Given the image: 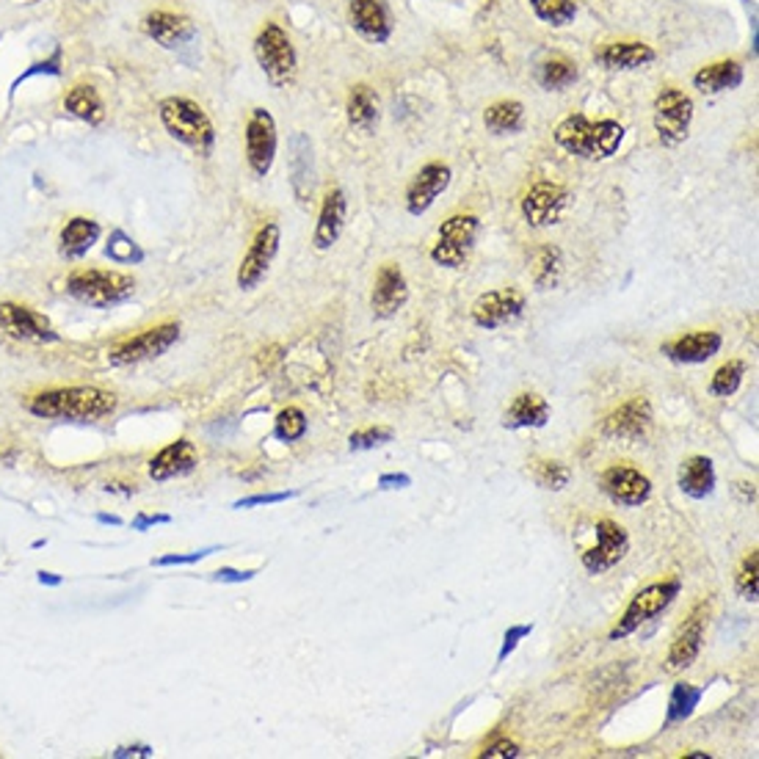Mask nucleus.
Instances as JSON below:
<instances>
[{
	"label": "nucleus",
	"mask_w": 759,
	"mask_h": 759,
	"mask_svg": "<svg viewBox=\"0 0 759 759\" xmlns=\"http://www.w3.org/2000/svg\"><path fill=\"white\" fill-rule=\"evenodd\" d=\"M552 135H555V144L566 149L569 155H577L585 161H607L619 152L625 141V127L614 119L591 122L583 113H574V116H566Z\"/></svg>",
	"instance_id": "f257e3e1"
},
{
	"label": "nucleus",
	"mask_w": 759,
	"mask_h": 759,
	"mask_svg": "<svg viewBox=\"0 0 759 759\" xmlns=\"http://www.w3.org/2000/svg\"><path fill=\"white\" fill-rule=\"evenodd\" d=\"M28 409L45 420H100L116 412V395L100 387H64L34 395Z\"/></svg>",
	"instance_id": "f03ea898"
},
{
	"label": "nucleus",
	"mask_w": 759,
	"mask_h": 759,
	"mask_svg": "<svg viewBox=\"0 0 759 759\" xmlns=\"http://www.w3.org/2000/svg\"><path fill=\"white\" fill-rule=\"evenodd\" d=\"M67 293L80 304L105 310V307H113V304L127 301L135 293V279L122 271L83 268L67 279Z\"/></svg>",
	"instance_id": "7ed1b4c3"
},
{
	"label": "nucleus",
	"mask_w": 759,
	"mask_h": 759,
	"mask_svg": "<svg viewBox=\"0 0 759 759\" xmlns=\"http://www.w3.org/2000/svg\"><path fill=\"white\" fill-rule=\"evenodd\" d=\"M158 113H161L166 133L172 138H177L180 144L202 149V152H208L213 146L216 130L199 102H194L188 97H166V100H161Z\"/></svg>",
	"instance_id": "20e7f679"
},
{
	"label": "nucleus",
	"mask_w": 759,
	"mask_h": 759,
	"mask_svg": "<svg viewBox=\"0 0 759 759\" xmlns=\"http://www.w3.org/2000/svg\"><path fill=\"white\" fill-rule=\"evenodd\" d=\"M679 588H682L679 580H660V583L644 585V588L630 599V604L625 607L622 619L616 622V627L611 630L607 641H622V638L633 636L641 625L657 619L663 611H668V607L674 604V599L679 596Z\"/></svg>",
	"instance_id": "39448f33"
},
{
	"label": "nucleus",
	"mask_w": 759,
	"mask_h": 759,
	"mask_svg": "<svg viewBox=\"0 0 759 759\" xmlns=\"http://www.w3.org/2000/svg\"><path fill=\"white\" fill-rule=\"evenodd\" d=\"M254 59L260 64V69L265 72L268 83L276 89H284L293 83L295 69H298V59H295V48L287 37V31L276 23H265L254 39Z\"/></svg>",
	"instance_id": "423d86ee"
},
{
	"label": "nucleus",
	"mask_w": 759,
	"mask_h": 759,
	"mask_svg": "<svg viewBox=\"0 0 759 759\" xmlns=\"http://www.w3.org/2000/svg\"><path fill=\"white\" fill-rule=\"evenodd\" d=\"M481 221L473 213H455L442 221L436 232V243L431 246V260L442 268H462L478 241Z\"/></svg>",
	"instance_id": "0eeeda50"
},
{
	"label": "nucleus",
	"mask_w": 759,
	"mask_h": 759,
	"mask_svg": "<svg viewBox=\"0 0 759 759\" xmlns=\"http://www.w3.org/2000/svg\"><path fill=\"white\" fill-rule=\"evenodd\" d=\"M655 133L660 138L663 146H679L688 133H690V122H693V100L674 86H666L657 97H655Z\"/></svg>",
	"instance_id": "6e6552de"
},
{
	"label": "nucleus",
	"mask_w": 759,
	"mask_h": 759,
	"mask_svg": "<svg viewBox=\"0 0 759 759\" xmlns=\"http://www.w3.org/2000/svg\"><path fill=\"white\" fill-rule=\"evenodd\" d=\"M276 122L265 108H254L246 119V130H243V146H246V161L249 169L257 177H265L273 166L276 158Z\"/></svg>",
	"instance_id": "1a4fd4ad"
},
{
	"label": "nucleus",
	"mask_w": 759,
	"mask_h": 759,
	"mask_svg": "<svg viewBox=\"0 0 759 759\" xmlns=\"http://www.w3.org/2000/svg\"><path fill=\"white\" fill-rule=\"evenodd\" d=\"M279 241H282V232H279V224L276 221H265L254 241L249 243L243 260H241V268H238V287L241 290H254L271 271V262L279 251Z\"/></svg>",
	"instance_id": "9d476101"
},
{
	"label": "nucleus",
	"mask_w": 759,
	"mask_h": 759,
	"mask_svg": "<svg viewBox=\"0 0 759 759\" xmlns=\"http://www.w3.org/2000/svg\"><path fill=\"white\" fill-rule=\"evenodd\" d=\"M630 552V533L614 522V519H599L596 522V544L583 552V566L591 574H602L625 561Z\"/></svg>",
	"instance_id": "9b49d317"
},
{
	"label": "nucleus",
	"mask_w": 759,
	"mask_h": 759,
	"mask_svg": "<svg viewBox=\"0 0 759 759\" xmlns=\"http://www.w3.org/2000/svg\"><path fill=\"white\" fill-rule=\"evenodd\" d=\"M177 337H180V326L177 324H161L155 329H146V332L130 337L127 343H122L116 351L108 354V362L113 368H124V365L155 359V357L166 354L177 343Z\"/></svg>",
	"instance_id": "f8f14e48"
},
{
	"label": "nucleus",
	"mask_w": 759,
	"mask_h": 759,
	"mask_svg": "<svg viewBox=\"0 0 759 759\" xmlns=\"http://www.w3.org/2000/svg\"><path fill=\"white\" fill-rule=\"evenodd\" d=\"M525 313V293H519L517 287H500V290H489L484 295H478V301L473 304V324L481 329H497L506 326L511 321H517Z\"/></svg>",
	"instance_id": "ddd939ff"
},
{
	"label": "nucleus",
	"mask_w": 759,
	"mask_h": 759,
	"mask_svg": "<svg viewBox=\"0 0 759 759\" xmlns=\"http://www.w3.org/2000/svg\"><path fill=\"white\" fill-rule=\"evenodd\" d=\"M602 492L611 497L616 506H625V508H638L644 503H649L652 497V481L630 467V465H614L602 473Z\"/></svg>",
	"instance_id": "4468645a"
},
{
	"label": "nucleus",
	"mask_w": 759,
	"mask_h": 759,
	"mask_svg": "<svg viewBox=\"0 0 759 759\" xmlns=\"http://www.w3.org/2000/svg\"><path fill=\"white\" fill-rule=\"evenodd\" d=\"M707 614L710 607L707 602L696 604L693 614L688 616V622L677 630L671 647H668V655H666V671H685L693 666V660L699 657L701 652V644H704V625H707Z\"/></svg>",
	"instance_id": "2eb2a0df"
},
{
	"label": "nucleus",
	"mask_w": 759,
	"mask_h": 759,
	"mask_svg": "<svg viewBox=\"0 0 759 759\" xmlns=\"http://www.w3.org/2000/svg\"><path fill=\"white\" fill-rule=\"evenodd\" d=\"M569 205V191L558 183L541 180L522 199V216L530 227H552Z\"/></svg>",
	"instance_id": "dca6fc26"
},
{
	"label": "nucleus",
	"mask_w": 759,
	"mask_h": 759,
	"mask_svg": "<svg viewBox=\"0 0 759 759\" xmlns=\"http://www.w3.org/2000/svg\"><path fill=\"white\" fill-rule=\"evenodd\" d=\"M652 428V403L647 395H636L614 409L599 425V431L611 439H641Z\"/></svg>",
	"instance_id": "f3484780"
},
{
	"label": "nucleus",
	"mask_w": 759,
	"mask_h": 759,
	"mask_svg": "<svg viewBox=\"0 0 759 759\" xmlns=\"http://www.w3.org/2000/svg\"><path fill=\"white\" fill-rule=\"evenodd\" d=\"M0 332H6L15 340H28V343H53L59 340L53 324L34 313L31 307L23 304H0Z\"/></svg>",
	"instance_id": "a211bd4d"
},
{
	"label": "nucleus",
	"mask_w": 759,
	"mask_h": 759,
	"mask_svg": "<svg viewBox=\"0 0 759 759\" xmlns=\"http://www.w3.org/2000/svg\"><path fill=\"white\" fill-rule=\"evenodd\" d=\"M409 301V282L395 262H384L376 273L373 293H370V310L376 318H392L403 310Z\"/></svg>",
	"instance_id": "6ab92c4d"
},
{
	"label": "nucleus",
	"mask_w": 759,
	"mask_h": 759,
	"mask_svg": "<svg viewBox=\"0 0 759 759\" xmlns=\"http://www.w3.org/2000/svg\"><path fill=\"white\" fill-rule=\"evenodd\" d=\"M450 180H453V172L447 164H439V161L425 164L406 188V210L412 216H422L425 210H431V205L447 191Z\"/></svg>",
	"instance_id": "aec40b11"
},
{
	"label": "nucleus",
	"mask_w": 759,
	"mask_h": 759,
	"mask_svg": "<svg viewBox=\"0 0 759 759\" xmlns=\"http://www.w3.org/2000/svg\"><path fill=\"white\" fill-rule=\"evenodd\" d=\"M290 188L301 205H307L315 194V152L307 133H293L290 155H287Z\"/></svg>",
	"instance_id": "412c9836"
},
{
	"label": "nucleus",
	"mask_w": 759,
	"mask_h": 759,
	"mask_svg": "<svg viewBox=\"0 0 759 759\" xmlns=\"http://www.w3.org/2000/svg\"><path fill=\"white\" fill-rule=\"evenodd\" d=\"M199 465V450L191 439H177L166 444L158 455H152L149 462V478L152 481H172L194 473Z\"/></svg>",
	"instance_id": "4be33fe9"
},
{
	"label": "nucleus",
	"mask_w": 759,
	"mask_h": 759,
	"mask_svg": "<svg viewBox=\"0 0 759 759\" xmlns=\"http://www.w3.org/2000/svg\"><path fill=\"white\" fill-rule=\"evenodd\" d=\"M348 17L354 31L373 45H384L392 37V20L381 0H348Z\"/></svg>",
	"instance_id": "5701e85b"
},
{
	"label": "nucleus",
	"mask_w": 759,
	"mask_h": 759,
	"mask_svg": "<svg viewBox=\"0 0 759 759\" xmlns=\"http://www.w3.org/2000/svg\"><path fill=\"white\" fill-rule=\"evenodd\" d=\"M346 213H348V199L343 194V188H332L326 191L324 202H321V213H318V224L313 232V246L318 251H329L346 227Z\"/></svg>",
	"instance_id": "b1692460"
},
{
	"label": "nucleus",
	"mask_w": 759,
	"mask_h": 759,
	"mask_svg": "<svg viewBox=\"0 0 759 759\" xmlns=\"http://www.w3.org/2000/svg\"><path fill=\"white\" fill-rule=\"evenodd\" d=\"M723 346V337L712 329H701V332H690L677 337L674 343H666L660 351L679 365H701L707 359H712Z\"/></svg>",
	"instance_id": "393cba45"
},
{
	"label": "nucleus",
	"mask_w": 759,
	"mask_h": 759,
	"mask_svg": "<svg viewBox=\"0 0 759 759\" xmlns=\"http://www.w3.org/2000/svg\"><path fill=\"white\" fill-rule=\"evenodd\" d=\"M144 34L149 39H155L161 48L166 50H177V48H186L194 37H197V28L188 17L183 15H172V12H152L146 15L144 20Z\"/></svg>",
	"instance_id": "a878e982"
},
{
	"label": "nucleus",
	"mask_w": 759,
	"mask_h": 759,
	"mask_svg": "<svg viewBox=\"0 0 759 759\" xmlns=\"http://www.w3.org/2000/svg\"><path fill=\"white\" fill-rule=\"evenodd\" d=\"M655 59H657V53L644 42H611L596 53V61L604 69H614V72L641 69V67L652 64Z\"/></svg>",
	"instance_id": "bb28decb"
},
{
	"label": "nucleus",
	"mask_w": 759,
	"mask_h": 759,
	"mask_svg": "<svg viewBox=\"0 0 759 759\" xmlns=\"http://www.w3.org/2000/svg\"><path fill=\"white\" fill-rule=\"evenodd\" d=\"M679 489L693 500L710 497L712 489H715L712 459H707V455H690V459H685L682 467H679Z\"/></svg>",
	"instance_id": "cd10ccee"
},
{
	"label": "nucleus",
	"mask_w": 759,
	"mask_h": 759,
	"mask_svg": "<svg viewBox=\"0 0 759 759\" xmlns=\"http://www.w3.org/2000/svg\"><path fill=\"white\" fill-rule=\"evenodd\" d=\"M550 420V403L536 395V392H522L514 398V403L508 406L503 425L506 428H544Z\"/></svg>",
	"instance_id": "c85d7f7f"
},
{
	"label": "nucleus",
	"mask_w": 759,
	"mask_h": 759,
	"mask_svg": "<svg viewBox=\"0 0 759 759\" xmlns=\"http://www.w3.org/2000/svg\"><path fill=\"white\" fill-rule=\"evenodd\" d=\"M693 83H696V89L701 94H721V91L737 89L743 83V67L737 61H732V59L715 61V64L701 67L693 75Z\"/></svg>",
	"instance_id": "c756f323"
},
{
	"label": "nucleus",
	"mask_w": 759,
	"mask_h": 759,
	"mask_svg": "<svg viewBox=\"0 0 759 759\" xmlns=\"http://www.w3.org/2000/svg\"><path fill=\"white\" fill-rule=\"evenodd\" d=\"M100 238V224L83 216H75L61 230V254L64 257H83Z\"/></svg>",
	"instance_id": "7c9ffc66"
},
{
	"label": "nucleus",
	"mask_w": 759,
	"mask_h": 759,
	"mask_svg": "<svg viewBox=\"0 0 759 759\" xmlns=\"http://www.w3.org/2000/svg\"><path fill=\"white\" fill-rule=\"evenodd\" d=\"M346 113L348 122L359 130H373V124L379 122V94L368 86V83H357L348 91L346 100Z\"/></svg>",
	"instance_id": "2f4dec72"
},
{
	"label": "nucleus",
	"mask_w": 759,
	"mask_h": 759,
	"mask_svg": "<svg viewBox=\"0 0 759 759\" xmlns=\"http://www.w3.org/2000/svg\"><path fill=\"white\" fill-rule=\"evenodd\" d=\"M64 108L75 119L89 122V124H100L105 119V105L91 86H72L64 97Z\"/></svg>",
	"instance_id": "473e14b6"
},
{
	"label": "nucleus",
	"mask_w": 759,
	"mask_h": 759,
	"mask_svg": "<svg viewBox=\"0 0 759 759\" xmlns=\"http://www.w3.org/2000/svg\"><path fill=\"white\" fill-rule=\"evenodd\" d=\"M525 122V108L517 100H500L495 105L486 108L484 113V124L492 133H517Z\"/></svg>",
	"instance_id": "72a5a7b5"
},
{
	"label": "nucleus",
	"mask_w": 759,
	"mask_h": 759,
	"mask_svg": "<svg viewBox=\"0 0 759 759\" xmlns=\"http://www.w3.org/2000/svg\"><path fill=\"white\" fill-rule=\"evenodd\" d=\"M704 690L696 688V685H688V682H677L671 696H668V712H666V726H674V723H682L693 715V710L699 707Z\"/></svg>",
	"instance_id": "f704fd0d"
},
{
	"label": "nucleus",
	"mask_w": 759,
	"mask_h": 759,
	"mask_svg": "<svg viewBox=\"0 0 759 759\" xmlns=\"http://www.w3.org/2000/svg\"><path fill=\"white\" fill-rule=\"evenodd\" d=\"M743 376H745V362H743V359H729V362H723V365L712 373V379H710V392H712L715 398H729V395H734V392L740 390Z\"/></svg>",
	"instance_id": "c9c22d12"
},
{
	"label": "nucleus",
	"mask_w": 759,
	"mask_h": 759,
	"mask_svg": "<svg viewBox=\"0 0 759 759\" xmlns=\"http://www.w3.org/2000/svg\"><path fill=\"white\" fill-rule=\"evenodd\" d=\"M734 591L748 599V602H756V593H759V550H748L745 558L740 561L737 566V574H734Z\"/></svg>",
	"instance_id": "e433bc0d"
},
{
	"label": "nucleus",
	"mask_w": 759,
	"mask_h": 759,
	"mask_svg": "<svg viewBox=\"0 0 759 759\" xmlns=\"http://www.w3.org/2000/svg\"><path fill=\"white\" fill-rule=\"evenodd\" d=\"M530 9L536 12L539 20H544L547 26H569L577 15L572 0H530Z\"/></svg>",
	"instance_id": "4c0bfd02"
},
{
	"label": "nucleus",
	"mask_w": 759,
	"mask_h": 759,
	"mask_svg": "<svg viewBox=\"0 0 759 759\" xmlns=\"http://www.w3.org/2000/svg\"><path fill=\"white\" fill-rule=\"evenodd\" d=\"M304 433H307V414L295 406H287L276 414L273 422V436L282 442H298Z\"/></svg>",
	"instance_id": "58836bf2"
},
{
	"label": "nucleus",
	"mask_w": 759,
	"mask_h": 759,
	"mask_svg": "<svg viewBox=\"0 0 759 759\" xmlns=\"http://www.w3.org/2000/svg\"><path fill=\"white\" fill-rule=\"evenodd\" d=\"M533 481L541 486V489H550V492H561L569 486L572 481V470L561 462H536L533 465Z\"/></svg>",
	"instance_id": "ea45409f"
},
{
	"label": "nucleus",
	"mask_w": 759,
	"mask_h": 759,
	"mask_svg": "<svg viewBox=\"0 0 759 759\" xmlns=\"http://www.w3.org/2000/svg\"><path fill=\"white\" fill-rule=\"evenodd\" d=\"M561 273V251L555 246H544L536 257V271H533V279L539 287H550L555 284Z\"/></svg>",
	"instance_id": "a19ab883"
},
{
	"label": "nucleus",
	"mask_w": 759,
	"mask_h": 759,
	"mask_svg": "<svg viewBox=\"0 0 759 759\" xmlns=\"http://www.w3.org/2000/svg\"><path fill=\"white\" fill-rule=\"evenodd\" d=\"M574 78H577V69L569 61H547V64H541V72H539V80L544 89H563Z\"/></svg>",
	"instance_id": "79ce46f5"
},
{
	"label": "nucleus",
	"mask_w": 759,
	"mask_h": 759,
	"mask_svg": "<svg viewBox=\"0 0 759 759\" xmlns=\"http://www.w3.org/2000/svg\"><path fill=\"white\" fill-rule=\"evenodd\" d=\"M105 254L116 262H138L141 260V251L138 246L124 235V232H113L108 238V246H105Z\"/></svg>",
	"instance_id": "37998d69"
},
{
	"label": "nucleus",
	"mask_w": 759,
	"mask_h": 759,
	"mask_svg": "<svg viewBox=\"0 0 759 759\" xmlns=\"http://www.w3.org/2000/svg\"><path fill=\"white\" fill-rule=\"evenodd\" d=\"M392 442V431L390 428H362V431H354L348 444L351 450H373V447H381Z\"/></svg>",
	"instance_id": "c03bdc74"
},
{
	"label": "nucleus",
	"mask_w": 759,
	"mask_h": 759,
	"mask_svg": "<svg viewBox=\"0 0 759 759\" xmlns=\"http://www.w3.org/2000/svg\"><path fill=\"white\" fill-rule=\"evenodd\" d=\"M533 633V625H514L508 633H506V638H503V647H500V655H497V660L503 663L517 647H519V641L525 638V636H530Z\"/></svg>",
	"instance_id": "a18cd8bd"
},
{
	"label": "nucleus",
	"mask_w": 759,
	"mask_h": 759,
	"mask_svg": "<svg viewBox=\"0 0 759 759\" xmlns=\"http://www.w3.org/2000/svg\"><path fill=\"white\" fill-rule=\"evenodd\" d=\"M210 552H216V547H208V550H199V552H191V555H164V558H155L152 563L155 566H191V563L205 561Z\"/></svg>",
	"instance_id": "49530a36"
},
{
	"label": "nucleus",
	"mask_w": 759,
	"mask_h": 759,
	"mask_svg": "<svg viewBox=\"0 0 759 759\" xmlns=\"http://www.w3.org/2000/svg\"><path fill=\"white\" fill-rule=\"evenodd\" d=\"M298 492H276V495H251L235 503V508H254V506H268V503H284L290 497H295Z\"/></svg>",
	"instance_id": "de8ad7c7"
},
{
	"label": "nucleus",
	"mask_w": 759,
	"mask_h": 759,
	"mask_svg": "<svg viewBox=\"0 0 759 759\" xmlns=\"http://www.w3.org/2000/svg\"><path fill=\"white\" fill-rule=\"evenodd\" d=\"M517 754H519V745L511 743V740L489 743V745L481 751V756H486V759H508V756H517Z\"/></svg>",
	"instance_id": "09e8293b"
},
{
	"label": "nucleus",
	"mask_w": 759,
	"mask_h": 759,
	"mask_svg": "<svg viewBox=\"0 0 759 759\" xmlns=\"http://www.w3.org/2000/svg\"><path fill=\"white\" fill-rule=\"evenodd\" d=\"M257 572H235V569H219L216 572V580H221V583H246V580H251Z\"/></svg>",
	"instance_id": "8fccbe9b"
},
{
	"label": "nucleus",
	"mask_w": 759,
	"mask_h": 759,
	"mask_svg": "<svg viewBox=\"0 0 759 759\" xmlns=\"http://www.w3.org/2000/svg\"><path fill=\"white\" fill-rule=\"evenodd\" d=\"M379 486L381 489H406V486H412V478L409 476H381Z\"/></svg>",
	"instance_id": "3c124183"
},
{
	"label": "nucleus",
	"mask_w": 759,
	"mask_h": 759,
	"mask_svg": "<svg viewBox=\"0 0 759 759\" xmlns=\"http://www.w3.org/2000/svg\"><path fill=\"white\" fill-rule=\"evenodd\" d=\"M166 522H172V517H166V514H158V517H149V514H141L135 522H133V528L135 530H146L149 525H166Z\"/></svg>",
	"instance_id": "603ef678"
},
{
	"label": "nucleus",
	"mask_w": 759,
	"mask_h": 759,
	"mask_svg": "<svg viewBox=\"0 0 759 759\" xmlns=\"http://www.w3.org/2000/svg\"><path fill=\"white\" fill-rule=\"evenodd\" d=\"M133 754H138V756H152V748H149V745H133V748H119V751H113V756H133Z\"/></svg>",
	"instance_id": "864d4df0"
},
{
	"label": "nucleus",
	"mask_w": 759,
	"mask_h": 759,
	"mask_svg": "<svg viewBox=\"0 0 759 759\" xmlns=\"http://www.w3.org/2000/svg\"><path fill=\"white\" fill-rule=\"evenodd\" d=\"M39 583H48V585H59V583H61V577H56V574H50V572H39Z\"/></svg>",
	"instance_id": "5fc2aeb1"
},
{
	"label": "nucleus",
	"mask_w": 759,
	"mask_h": 759,
	"mask_svg": "<svg viewBox=\"0 0 759 759\" xmlns=\"http://www.w3.org/2000/svg\"><path fill=\"white\" fill-rule=\"evenodd\" d=\"M97 519H100V522H111V525H119V519H116V517H108V514H100Z\"/></svg>",
	"instance_id": "6e6d98bb"
},
{
	"label": "nucleus",
	"mask_w": 759,
	"mask_h": 759,
	"mask_svg": "<svg viewBox=\"0 0 759 759\" xmlns=\"http://www.w3.org/2000/svg\"><path fill=\"white\" fill-rule=\"evenodd\" d=\"M685 756H710L707 751H690V754H685Z\"/></svg>",
	"instance_id": "4d7b16f0"
}]
</instances>
